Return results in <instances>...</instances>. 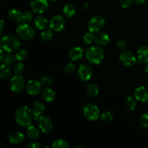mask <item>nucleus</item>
<instances>
[{"label":"nucleus","instance_id":"47","mask_svg":"<svg viewBox=\"0 0 148 148\" xmlns=\"http://www.w3.org/2000/svg\"><path fill=\"white\" fill-rule=\"evenodd\" d=\"M49 1H51V2H54V1H56V0H49Z\"/></svg>","mask_w":148,"mask_h":148},{"label":"nucleus","instance_id":"11","mask_svg":"<svg viewBox=\"0 0 148 148\" xmlns=\"http://www.w3.org/2000/svg\"><path fill=\"white\" fill-rule=\"evenodd\" d=\"M120 61L121 62V63L124 65V66H132L133 65H134L137 62V59H136L135 56L133 54L132 52L128 51H123L122 53L120 54L119 56Z\"/></svg>","mask_w":148,"mask_h":148},{"label":"nucleus","instance_id":"30","mask_svg":"<svg viewBox=\"0 0 148 148\" xmlns=\"http://www.w3.org/2000/svg\"><path fill=\"white\" fill-rule=\"evenodd\" d=\"M16 60H17L16 56H13V55H7V56H5L4 57L2 62L4 64H8L10 66H11V65H12L15 62Z\"/></svg>","mask_w":148,"mask_h":148},{"label":"nucleus","instance_id":"44","mask_svg":"<svg viewBox=\"0 0 148 148\" xmlns=\"http://www.w3.org/2000/svg\"><path fill=\"white\" fill-rule=\"evenodd\" d=\"M88 7H89V3H85V5H84V10H88Z\"/></svg>","mask_w":148,"mask_h":148},{"label":"nucleus","instance_id":"33","mask_svg":"<svg viewBox=\"0 0 148 148\" xmlns=\"http://www.w3.org/2000/svg\"><path fill=\"white\" fill-rule=\"evenodd\" d=\"M94 38H95V36L93 35V33H92L90 31L88 32V33H86L83 36L84 41L87 44H91L94 41Z\"/></svg>","mask_w":148,"mask_h":148},{"label":"nucleus","instance_id":"19","mask_svg":"<svg viewBox=\"0 0 148 148\" xmlns=\"http://www.w3.org/2000/svg\"><path fill=\"white\" fill-rule=\"evenodd\" d=\"M9 140L14 144H20L24 140V135L20 132H12L9 135Z\"/></svg>","mask_w":148,"mask_h":148},{"label":"nucleus","instance_id":"32","mask_svg":"<svg viewBox=\"0 0 148 148\" xmlns=\"http://www.w3.org/2000/svg\"><path fill=\"white\" fill-rule=\"evenodd\" d=\"M16 59L18 61H23L27 57V51L25 49H21L18 51L15 55Z\"/></svg>","mask_w":148,"mask_h":148},{"label":"nucleus","instance_id":"14","mask_svg":"<svg viewBox=\"0 0 148 148\" xmlns=\"http://www.w3.org/2000/svg\"><path fill=\"white\" fill-rule=\"evenodd\" d=\"M134 97L137 99V101H140V102H147L148 89L144 86L139 87L134 91Z\"/></svg>","mask_w":148,"mask_h":148},{"label":"nucleus","instance_id":"45","mask_svg":"<svg viewBox=\"0 0 148 148\" xmlns=\"http://www.w3.org/2000/svg\"><path fill=\"white\" fill-rule=\"evenodd\" d=\"M3 59H4V55H3V51H2V49H1V56H0V59H1V62H2Z\"/></svg>","mask_w":148,"mask_h":148},{"label":"nucleus","instance_id":"2","mask_svg":"<svg viewBox=\"0 0 148 148\" xmlns=\"http://www.w3.org/2000/svg\"><path fill=\"white\" fill-rule=\"evenodd\" d=\"M20 43L17 37L13 35H6L1 40V47L4 51L12 53L19 49Z\"/></svg>","mask_w":148,"mask_h":148},{"label":"nucleus","instance_id":"1","mask_svg":"<svg viewBox=\"0 0 148 148\" xmlns=\"http://www.w3.org/2000/svg\"><path fill=\"white\" fill-rule=\"evenodd\" d=\"M33 111L27 106H22L15 114L16 122L22 127H29L33 120Z\"/></svg>","mask_w":148,"mask_h":148},{"label":"nucleus","instance_id":"3","mask_svg":"<svg viewBox=\"0 0 148 148\" xmlns=\"http://www.w3.org/2000/svg\"><path fill=\"white\" fill-rule=\"evenodd\" d=\"M86 58L92 64H99L104 58V51L98 46H91L87 49Z\"/></svg>","mask_w":148,"mask_h":148},{"label":"nucleus","instance_id":"41","mask_svg":"<svg viewBox=\"0 0 148 148\" xmlns=\"http://www.w3.org/2000/svg\"><path fill=\"white\" fill-rule=\"evenodd\" d=\"M27 148H39L40 147V145L38 143H30L27 145Z\"/></svg>","mask_w":148,"mask_h":148},{"label":"nucleus","instance_id":"42","mask_svg":"<svg viewBox=\"0 0 148 148\" xmlns=\"http://www.w3.org/2000/svg\"><path fill=\"white\" fill-rule=\"evenodd\" d=\"M134 1L137 4H142L145 1V0H134Z\"/></svg>","mask_w":148,"mask_h":148},{"label":"nucleus","instance_id":"17","mask_svg":"<svg viewBox=\"0 0 148 148\" xmlns=\"http://www.w3.org/2000/svg\"><path fill=\"white\" fill-rule=\"evenodd\" d=\"M137 58H138L139 62L142 63L148 62V46H143L138 49Z\"/></svg>","mask_w":148,"mask_h":148},{"label":"nucleus","instance_id":"25","mask_svg":"<svg viewBox=\"0 0 148 148\" xmlns=\"http://www.w3.org/2000/svg\"><path fill=\"white\" fill-rule=\"evenodd\" d=\"M11 75V68L10 66L6 64H3L1 66V71H0V77L1 79H4L8 78Z\"/></svg>","mask_w":148,"mask_h":148},{"label":"nucleus","instance_id":"36","mask_svg":"<svg viewBox=\"0 0 148 148\" xmlns=\"http://www.w3.org/2000/svg\"><path fill=\"white\" fill-rule=\"evenodd\" d=\"M25 69V66L22 62H17L14 66V71L16 74H21Z\"/></svg>","mask_w":148,"mask_h":148},{"label":"nucleus","instance_id":"8","mask_svg":"<svg viewBox=\"0 0 148 148\" xmlns=\"http://www.w3.org/2000/svg\"><path fill=\"white\" fill-rule=\"evenodd\" d=\"M66 25L64 18L61 15H55L51 19L49 25L53 30L59 32L63 30Z\"/></svg>","mask_w":148,"mask_h":148},{"label":"nucleus","instance_id":"35","mask_svg":"<svg viewBox=\"0 0 148 148\" xmlns=\"http://www.w3.org/2000/svg\"><path fill=\"white\" fill-rule=\"evenodd\" d=\"M140 124L144 128L148 127V114H144L141 116L140 119Z\"/></svg>","mask_w":148,"mask_h":148},{"label":"nucleus","instance_id":"9","mask_svg":"<svg viewBox=\"0 0 148 148\" xmlns=\"http://www.w3.org/2000/svg\"><path fill=\"white\" fill-rule=\"evenodd\" d=\"M38 127L40 131L44 134L51 132L53 128V123L51 119L48 116H40L38 119Z\"/></svg>","mask_w":148,"mask_h":148},{"label":"nucleus","instance_id":"18","mask_svg":"<svg viewBox=\"0 0 148 148\" xmlns=\"http://www.w3.org/2000/svg\"><path fill=\"white\" fill-rule=\"evenodd\" d=\"M44 110L45 106L43 103L39 102L35 103V104L33 105V110H32L33 114V118L35 119H38L41 116L43 113L44 112Z\"/></svg>","mask_w":148,"mask_h":148},{"label":"nucleus","instance_id":"46","mask_svg":"<svg viewBox=\"0 0 148 148\" xmlns=\"http://www.w3.org/2000/svg\"><path fill=\"white\" fill-rule=\"evenodd\" d=\"M145 71L146 73H147V75H148V64L145 66Z\"/></svg>","mask_w":148,"mask_h":148},{"label":"nucleus","instance_id":"10","mask_svg":"<svg viewBox=\"0 0 148 148\" xmlns=\"http://www.w3.org/2000/svg\"><path fill=\"white\" fill-rule=\"evenodd\" d=\"M32 10L36 13H43L49 8L47 0H33L30 3Z\"/></svg>","mask_w":148,"mask_h":148},{"label":"nucleus","instance_id":"48","mask_svg":"<svg viewBox=\"0 0 148 148\" xmlns=\"http://www.w3.org/2000/svg\"><path fill=\"white\" fill-rule=\"evenodd\" d=\"M0 1H2V0H0Z\"/></svg>","mask_w":148,"mask_h":148},{"label":"nucleus","instance_id":"6","mask_svg":"<svg viewBox=\"0 0 148 148\" xmlns=\"http://www.w3.org/2000/svg\"><path fill=\"white\" fill-rule=\"evenodd\" d=\"M25 84V77L21 75V74H17L13 76L10 79V86L13 92H19L23 90Z\"/></svg>","mask_w":148,"mask_h":148},{"label":"nucleus","instance_id":"16","mask_svg":"<svg viewBox=\"0 0 148 148\" xmlns=\"http://www.w3.org/2000/svg\"><path fill=\"white\" fill-rule=\"evenodd\" d=\"M83 50L80 47L72 48L69 52V56L72 61H77L83 56Z\"/></svg>","mask_w":148,"mask_h":148},{"label":"nucleus","instance_id":"21","mask_svg":"<svg viewBox=\"0 0 148 148\" xmlns=\"http://www.w3.org/2000/svg\"><path fill=\"white\" fill-rule=\"evenodd\" d=\"M34 25L39 30H43L47 27L48 20L43 16H38L34 20Z\"/></svg>","mask_w":148,"mask_h":148},{"label":"nucleus","instance_id":"27","mask_svg":"<svg viewBox=\"0 0 148 148\" xmlns=\"http://www.w3.org/2000/svg\"><path fill=\"white\" fill-rule=\"evenodd\" d=\"M135 97L133 96H129L127 98V101H126V106L128 109L130 110H134L136 106H137V102H136Z\"/></svg>","mask_w":148,"mask_h":148},{"label":"nucleus","instance_id":"37","mask_svg":"<svg viewBox=\"0 0 148 148\" xmlns=\"http://www.w3.org/2000/svg\"><path fill=\"white\" fill-rule=\"evenodd\" d=\"M116 46L121 50H124L127 47V41L124 38H121L117 41Z\"/></svg>","mask_w":148,"mask_h":148},{"label":"nucleus","instance_id":"13","mask_svg":"<svg viewBox=\"0 0 148 148\" xmlns=\"http://www.w3.org/2000/svg\"><path fill=\"white\" fill-rule=\"evenodd\" d=\"M41 83L38 81L32 79L27 82L26 85V91L28 94L31 95H38L41 90Z\"/></svg>","mask_w":148,"mask_h":148},{"label":"nucleus","instance_id":"22","mask_svg":"<svg viewBox=\"0 0 148 148\" xmlns=\"http://www.w3.org/2000/svg\"><path fill=\"white\" fill-rule=\"evenodd\" d=\"M55 92L51 88H46L42 92V98L46 102H52L55 99Z\"/></svg>","mask_w":148,"mask_h":148},{"label":"nucleus","instance_id":"5","mask_svg":"<svg viewBox=\"0 0 148 148\" xmlns=\"http://www.w3.org/2000/svg\"><path fill=\"white\" fill-rule=\"evenodd\" d=\"M106 25L105 17L101 15H97L90 19L88 24L89 31L92 33H96L101 30Z\"/></svg>","mask_w":148,"mask_h":148},{"label":"nucleus","instance_id":"43","mask_svg":"<svg viewBox=\"0 0 148 148\" xmlns=\"http://www.w3.org/2000/svg\"><path fill=\"white\" fill-rule=\"evenodd\" d=\"M4 27V22L3 20H1V33L3 31Z\"/></svg>","mask_w":148,"mask_h":148},{"label":"nucleus","instance_id":"29","mask_svg":"<svg viewBox=\"0 0 148 148\" xmlns=\"http://www.w3.org/2000/svg\"><path fill=\"white\" fill-rule=\"evenodd\" d=\"M52 146L56 148H65L69 147V145L65 140H62V139H58L53 142Z\"/></svg>","mask_w":148,"mask_h":148},{"label":"nucleus","instance_id":"28","mask_svg":"<svg viewBox=\"0 0 148 148\" xmlns=\"http://www.w3.org/2000/svg\"><path fill=\"white\" fill-rule=\"evenodd\" d=\"M53 38V33L51 30H46L40 35V38L43 42H49Z\"/></svg>","mask_w":148,"mask_h":148},{"label":"nucleus","instance_id":"15","mask_svg":"<svg viewBox=\"0 0 148 148\" xmlns=\"http://www.w3.org/2000/svg\"><path fill=\"white\" fill-rule=\"evenodd\" d=\"M109 40V36L106 33L101 32V33H98L95 35L94 41L99 46H106V44H108Z\"/></svg>","mask_w":148,"mask_h":148},{"label":"nucleus","instance_id":"31","mask_svg":"<svg viewBox=\"0 0 148 148\" xmlns=\"http://www.w3.org/2000/svg\"><path fill=\"white\" fill-rule=\"evenodd\" d=\"M40 83L43 86L48 88V87H50L51 85L53 83V80H52V78L51 77L48 76V75H45L42 77L41 81H40Z\"/></svg>","mask_w":148,"mask_h":148},{"label":"nucleus","instance_id":"7","mask_svg":"<svg viewBox=\"0 0 148 148\" xmlns=\"http://www.w3.org/2000/svg\"><path fill=\"white\" fill-rule=\"evenodd\" d=\"M83 114L90 121H95L99 117L100 111L97 106L92 103H88L84 106Z\"/></svg>","mask_w":148,"mask_h":148},{"label":"nucleus","instance_id":"40","mask_svg":"<svg viewBox=\"0 0 148 148\" xmlns=\"http://www.w3.org/2000/svg\"><path fill=\"white\" fill-rule=\"evenodd\" d=\"M132 3V0H120V4L123 8H128Z\"/></svg>","mask_w":148,"mask_h":148},{"label":"nucleus","instance_id":"24","mask_svg":"<svg viewBox=\"0 0 148 148\" xmlns=\"http://www.w3.org/2000/svg\"><path fill=\"white\" fill-rule=\"evenodd\" d=\"M99 93V89L98 86L93 83L89 84L87 87V94L90 98H95Z\"/></svg>","mask_w":148,"mask_h":148},{"label":"nucleus","instance_id":"20","mask_svg":"<svg viewBox=\"0 0 148 148\" xmlns=\"http://www.w3.org/2000/svg\"><path fill=\"white\" fill-rule=\"evenodd\" d=\"M8 14L10 20L14 23H20L23 20V14L17 9H12L9 11Z\"/></svg>","mask_w":148,"mask_h":148},{"label":"nucleus","instance_id":"26","mask_svg":"<svg viewBox=\"0 0 148 148\" xmlns=\"http://www.w3.org/2000/svg\"><path fill=\"white\" fill-rule=\"evenodd\" d=\"M27 134L31 140H36L39 137V131L34 126H29L27 127Z\"/></svg>","mask_w":148,"mask_h":148},{"label":"nucleus","instance_id":"39","mask_svg":"<svg viewBox=\"0 0 148 148\" xmlns=\"http://www.w3.org/2000/svg\"><path fill=\"white\" fill-rule=\"evenodd\" d=\"M75 67H76V66H75V64H74L72 63H69L67 64L65 66L64 70L66 73H72V72H73L74 71H75Z\"/></svg>","mask_w":148,"mask_h":148},{"label":"nucleus","instance_id":"4","mask_svg":"<svg viewBox=\"0 0 148 148\" xmlns=\"http://www.w3.org/2000/svg\"><path fill=\"white\" fill-rule=\"evenodd\" d=\"M17 35L20 38L24 40H30L35 36V30L30 25L23 23L17 27Z\"/></svg>","mask_w":148,"mask_h":148},{"label":"nucleus","instance_id":"34","mask_svg":"<svg viewBox=\"0 0 148 148\" xmlns=\"http://www.w3.org/2000/svg\"><path fill=\"white\" fill-rule=\"evenodd\" d=\"M101 118V120L105 121V122H110V121L113 120L114 116H113V114L111 112H110V111H105V112L102 114Z\"/></svg>","mask_w":148,"mask_h":148},{"label":"nucleus","instance_id":"38","mask_svg":"<svg viewBox=\"0 0 148 148\" xmlns=\"http://www.w3.org/2000/svg\"><path fill=\"white\" fill-rule=\"evenodd\" d=\"M33 19V14L30 11H25L23 13V20L25 22H30Z\"/></svg>","mask_w":148,"mask_h":148},{"label":"nucleus","instance_id":"12","mask_svg":"<svg viewBox=\"0 0 148 148\" xmlns=\"http://www.w3.org/2000/svg\"><path fill=\"white\" fill-rule=\"evenodd\" d=\"M78 76L82 81H88L92 76V69L89 65L81 64L78 69Z\"/></svg>","mask_w":148,"mask_h":148},{"label":"nucleus","instance_id":"23","mask_svg":"<svg viewBox=\"0 0 148 148\" xmlns=\"http://www.w3.org/2000/svg\"><path fill=\"white\" fill-rule=\"evenodd\" d=\"M63 12L67 17H72L76 13V8L75 5L71 3H67L63 7Z\"/></svg>","mask_w":148,"mask_h":148}]
</instances>
